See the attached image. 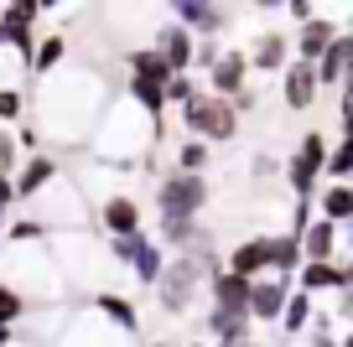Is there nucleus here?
<instances>
[{"label":"nucleus","mask_w":353,"mask_h":347,"mask_svg":"<svg viewBox=\"0 0 353 347\" xmlns=\"http://www.w3.org/2000/svg\"><path fill=\"white\" fill-rule=\"evenodd\" d=\"M125 78H151V83H172V67L151 52V47H130L125 52Z\"/></svg>","instance_id":"393cba45"},{"label":"nucleus","mask_w":353,"mask_h":347,"mask_svg":"<svg viewBox=\"0 0 353 347\" xmlns=\"http://www.w3.org/2000/svg\"><path fill=\"white\" fill-rule=\"evenodd\" d=\"M250 73H270V78H281L291 63H296V47H291V32H281V26H265L260 36L250 42Z\"/></svg>","instance_id":"ddd939ff"},{"label":"nucleus","mask_w":353,"mask_h":347,"mask_svg":"<svg viewBox=\"0 0 353 347\" xmlns=\"http://www.w3.org/2000/svg\"><path fill=\"white\" fill-rule=\"evenodd\" d=\"M343 32H348V36H353V11H348V26H343Z\"/></svg>","instance_id":"a19ab883"},{"label":"nucleus","mask_w":353,"mask_h":347,"mask_svg":"<svg viewBox=\"0 0 353 347\" xmlns=\"http://www.w3.org/2000/svg\"><path fill=\"white\" fill-rule=\"evenodd\" d=\"M223 270L239 275V280H260V275H270V233H250V239H239L229 249V260H223Z\"/></svg>","instance_id":"dca6fc26"},{"label":"nucleus","mask_w":353,"mask_h":347,"mask_svg":"<svg viewBox=\"0 0 353 347\" xmlns=\"http://www.w3.org/2000/svg\"><path fill=\"white\" fill-rule=\"evenodd\" d=\"M151 347H172V342H151Z\"/></svg>","instance_id":"c03bdc74"},{"label":"nucleus","mask_w":353,"mask_h":347,"mask_svg":"<svg viewBox=\"0 0 353 347\" xmlns=\"http://www.w3.org/2000/svg\"><path fill=\"white\" fill-rule=\"evenodd\" d=\"M114 88L99 67H57L52 78H37L26 94V125L37 130L42 151H68V145H88V135L99 130L104 109H110Z\"/></svg>","instance_id":"f257e3e1"},{"label":"nucleus","mask_w":353,"mask_h":347,"mask_svg":"<svg viewBox=\"0 0 353 347\" xmlns=\"http://www.w3.org/2000/svg\"><path fill=\"white\" fill-rule=\"evenodd\" d=\"M11 213H16V182H11V176H0V233L11 228Z\"/></svg>","instance_id":"f704fd0d"},{"label":"nucleus","mask_w":353,"mask_h":347,"mask_svg":"<svg viewBox=\"0 0 353 347\" xmlns=\"http://www.w3.org/2000/svg\"><path fill=\"white\" fill-rule=\"evenodd\" d=\"M182 114V130H188V140H203V145H229L234 135H239V114H234L229 98L208 94L203 88L198 98H192L188 109H176Z\"/></svg>","instance_id":"0eeeda50"},{"label":"nucleus","mask_w":353,"mask_h":347,"mask_svg":"<svg viewBox=\"0 0 353 347\" xmlns=\"http://www.w3.org/2000/svg\"><path fill=\"white\" fill-rule=\"evenodd\" d=\"M338 347H353V332H348V337H343V342H338Z\"/></svg>","instance_id":"ea45409f"},{"label":"nucleus","mask_w":353,"mask_h":347,"mask_svg":"<svg viewBox=\"0 0 353 347\" xmlns=\"http://www.w3.org/2000/svg\"><path fill=\"white\" fill-rule=\"evenodd\" d=\"M296 291H307V295L343 291V264H301L296 270Z\"/></svg>","instance_id":"bb28decb"},{"label":"nucleus","mask_w":353,"mask_h":347,"mask_svg":"<svg viewBox=\"0 0 353 347\" xmlns=\"http://www.w3.org/2000/svg\"><path fill=\"white\" fill-rule=\"evenodd\" d=\"M338 36H343V26L332 21L327 11L312 16V21H307V26H296V36H291V47H296V63H312V67H317V63H322V52H327Z\"/></svg>","instance_id":"f3484780"},{"label":"nucleus","mask_w":353,"mask_h":347,"mask_svg":"<svg viewBox=\"0 0 353 347\" xmlns=\"http://www.w3.org/2000/svg\"><path fill=\"white\" fill-rule=\"evenodd\" d=\"M338 120H343V135L353 140V83H343V104H338Z\"/></svg>","instance_id":"c9c22d12"},{"label":"nucleus","mask_w":353,"mask_h":347,"mask_svg":"<svg viewBox=\"0 0 353 347\" xmlns=\"http://www.w3.org/2000/svg\"><path fill=\"white\" fill-rule=\"evenodd\" d=\"M161 270H166V249H161V244H145V249H141V260H135L130 264V275H135V280H141L145 285V291H156V280H161Z\"/></svg>","instance_id":"c85d7f7f"},{"label":"nucleus","mask_w":353,"mask_h":347,"mask_svg":"<svg viewBox=\"0 0 353 347\" xmlns=\"http://www.w3.org/2000/svg\"><path fill=\"white\" fill-rule=\"evenodd\" d=\"M52 244V254H57V270H63V280H68V295H99V291H110V275H114V264H110V249H104V239L94 233V228H78V233H57V239H47Z\"/></svg>","instance_id":"20e7f679"},{"label":"nucleus","mask_w":353,"mask_h":347,"mask_svg":"<svg viewBox=\"0 0 353 347\" xmlns=\"http://www.w3.org/2000/svg\"><path fill=\"white\" fill-rule=\"evenodd\" d=\"M296 239H301V260H307V264H338V244H343V228L338 223L312 218Z\"/></svg>","instance_id":"aec40b11"},{"label":"nucleus","mask_w":353,"mask_h":347,"mask_svg":"<svg viewBox=\"0 0 353 347\" xmlns=\"http://www.w3.org/2000/svg\"><path fill=\"white\" fill-rule=\"evenodd\" d=\"M291 295H296V280H291V275H260V280L250 285V322L281 326V311H286Z\"/></svg>","instance_id":"9b49d317"},{"label":"nucleus","mask_w":353,"mask_h":347,"mask_svg":"<svg viewBox=\"0 0 353 347\" xmlns=\"http://www.w3.org/2000/svg\"><path fill=\"white\" fill-rule=\"evenodd\" d=\"M208 166H213V145H203V140H182V145H176L172 171H182V176H203Z\"/></svg>","instance_id":"cd10ccee"},{"label":"nucleus","mask_w":353,"mask_h":347,"mask_svg":"<svg viewBox=\"0 0 353 347\" xmlns=\"http://www.w3.org/2000/svg\"><path fill=\"white\" fill-rule=\"evenodd\" d=\"M322 83H317V67L312 63H291L286 73H281V104L291 109V114H307L312 104H317Z\"/></svg>","instance_id":"a211bd4d"},{"label":"nucleus","mask_w":353,"mask_h":347,"mask_svg":"<svg viewBox=\"0 0 353 347\" xmlns=\"http://www.w3.org/2000/svg\"><path fill=\"white\" fill-rule=\"evenodd\" d=\"M0 285H11L16 295L32 306H68V280L57 270L52 244H6L0 239Z\"/></svg>","instance_id":"7ed1b4c3"},{"label":"nucleus","mask_w":353,"mask_h":347,"mask_svg":"<svg viewBox=\"0 0 353 347\" xmlns=\"http://www.w3.org/2000/svg\"><path fill=\"white\" fill-rule=\"evenodd\" d=\"M57 176H63V161H57L52 151H37V156H26V161H21V171L11 176V182H16V202L26 207V202H32V197L42 192L47 182H57Z\"/></svg>","instance_id":"6ab92c4d"},{"label":"nucleus","mask_w":353,"mask_h":347,"mask_svg":"<svg viewBox=\"0 0 353 347\" xmlns=\"http://www.w3.org/2000/svg\"><path fill=\"white\" fill-rule=\"evenodd\" d=\"M26 125V88H0V130Z\"/></svg>","instance_id":"c756f323"},{"label":"nucleus","mask_w":353,"mask_h":347,"mask_svg":"<svg viewBox=\"0 0 353 347\" xmlns=\"http://www.w3.org/2000/svg\"><path fill=\"white\" fill-rule=\"evenodd\" d=\"M88 311H99L104 322L114 326V332H125V337H135V342H141V311H135L130 295H120V291H99V295H88Z\"/></svg>","instance_id":"412c9836"},{"label":"nucleus","mask_w":353,"mask_h":347,"mask_svg":"<svg viewBox=\"0 0 353 347\" xmlns=\"http://www.w3.org/2000/svg\"><path fill=\"white\" fill-rule=\"evenodd\" d=\"M250 176H254V182H270V176H286V161H276V156L254 151V156H250Z\"/></svg>","instance_id":"72a5a7b5"},{"label":"nucleus","mask_w":353,"mask_h":347,"mask_svg":"<svg viewBox=\"0 0 353 347\" xmlns=\"http://www.w3.org/2000/svg\"><path fill=\"white\" fill-rule=\"evenodd\" d=\"M166 16H172L176 26H188L198 42H219V36L234 26L239 11H234V6H219V0H172Z\"/></svg>","instance_id":"1a4fd4ad"},{"label":"nucleus","mask_w":353,"mask_h":347,"mask_svg":"<svg viewBox=\"0 0 353 347\" xmlns=\"http://www.w3.org/2000/svg\"><path fill=\"white\" fill-rule=\"evenodd\" d=\"M188 347H213V342H188Z\"/></svg>","instance_id":"37998d69"},{"label":"nucleus","mask_w":353,"mask_h":347,"mask_svg":"<svg viewBox=\"0 0 353 347\" xmlns=\"http://www.w3.org/2000/svg\"><path fill=\"white\" fill-rule=\"evenodd\" d=\"M332 316L353 326V291H338V311H332Z\"/></svg>","instance_id":"4c0bfd02"},{"label":"nucleus","mask_w":353,"mask_h":347,"mask_svg":"<svg viewBox=\"0 0 353 347\" xmlns=\"http://www.w3.org/2000/svg\"><path fill=\"white\" fill-rule=\"evenodd\" d=\"M145 47H151V52L161 57L166 67H172V78H176V73H192V57H198V36H192L188 26H176V21H172V26H156Z\"/></svg>","instance_id":"4468645a"},{"label":"nucleus","mask_w":353,"mask_h":347,"mask_svg":"<svg viewBox=\"0 0 353 347\" xmlns=\"http://www.w3.org/2000/svg\"><path fill=\"white\" fill-rule=\"evenodd\" d=\"M327 135L322 130H307L301 145L286 156V187L296 192V202H317V182L327 176Z\"/></svg>","instance_id":"6e6552de"},{"label":"nucleus","mask_w":353,"mask_h":347,"mask_svg":"<svg viewBox=\"0 0 353 347\" xmlns=\"http://www.w3.org/2000/svg\"><path fill=\"white\" fill-rule=\"evenodd\" d=\"M239 347H265V342H254V337H250V342H239Z\"/></svg>","instance_id":"79ce46f5"},{"label":"nucleus","mask_w":353,"mask_h":347,"mask_svg":"<svg viewBox=\"0 0 353 347\" xmlns=\"http://www.w3.org/2000/svg\"><path fill=\"white\" fill-rule=\"evenodd\" d=\"M145 228V207L130 192H114L104 202H94V233L99 239H125V233H141Z\"/></svg>","instance_id":"9d476101"},{"label":"nucleus","mask_w":353,"mask_h":347,"mask_svg":"<svg viewBox=\"0 0 353 347\" xmlns=\"http://www.w3.org/2000/svg\"><path fill=\"white\" fill-rule=\"evenodd\" d=\"M348 244H353V223H348Z\"/></svg>","instance_id":"a18cd8bd"},{"label":"nucleus","mask_w":353,"mask_h":347,"mask_svg":"<svg viewBox=\"0 0 353 347\" xmlns=\"http://www.w3.org/2000/svg\"><path fill=\"white\" fill-rule=\"evenodd\" d=\"M198 94H203V88L192 83V73H176L172 83H166V104H176V109H188V104H192Z\"/></svg>","instance_id":"473e14b6"},{"label":"nucleus","mask_w":353,"mask_h":347,"mask_svg":"<svg viewBox=\"0 0 353 347\" xmlns=\"http://www.w3.org/2000/svg\"><path fill=\"white\" fill-rule=\"evenodd\" d=\"M312 322H317V301H312L307 291H296L286 301V311H281V337H301Z\"/></svg>","instance_id":"a878e982"},{"label":"nucleus","mask_w":353,"mask_h":347,"mask_svg":"<svg viewBox=\"0 0 353 347\" xmlns=\"http://www.w3.org/2000/svg\"><path fill=\"white\" fill-rule=\"evenodd\" d=\"M26 213L47 228V239H57V233H78V228L94 223V202H88V192L78 187L73 171H63L57 182H47L42 192L26 202Z\"/></svg>","instance_id":"39448f33"},{"label":"nucleus","mask_w":353,"mask_h":347,"mask_svg":"<svg viewBox=\"0 0 353 347\" xmlns=\"http://www.w3.org/2000/svg\"><path fill=\"white\" fill-rule=\"evenodd\" d=\"M156 228L166 223H198V213L208 207V176H182V171H166L156 182Z\"/></svg>","instance_id":"423d86ee"},{"label":"nucleus","mask_w":353,"mask_h":347,"mask_svg":"<svg viewBox=\"0 0 353 347\" xmlns=\"http://www.w3.org/2000/svg\"><path fill=\"white\" fill-rule=\"evenodd\" d=\"M6 347H37V342H32V337H21V332H16L11 342H6Z\"/></svg>","instance_id":"58836bf2"},{"label":"nucleus","mask_w":353,"mask_h":347,"mask_svg":"<svg viewBox=\"0 0 353 347\" xmlns=\"http://www.w3.org/2000/svg\"><path fill=\"white\" fill-rule=\"evenodd\" d=\"M250 285H254V280H239V275L219 270V275L208 280V306H219V311H244V316H250Z\"/></svg>","instance_id":"4be33fe9"},{"label":"nucleus","mask_w":353,"mask_h":347,"mask_svg":"<svg viewBox=\"0 0 353 347\" xmlns=\"http://www.w3.org/2000/svg\"><path fill=\"white\" fill-rule=\"evenodd\" d=\"M57 67H68V36L47 32V36H37V47H32V78H52Z\"/></svg>","instance_id":"5701e85b"},{"label":"nucleus","mask_w":353,"mask_h":347,"mask_svg":"<svg viewBox=\"0 0 353 347\" xmlns=\"http://www.w3.org/2000/svg\"><path fill=\"white\" fill-rule=\"evenodd\" d=\"M244 88H250V57H244V47H223V57L208 67V94L239 98Z\"/></svg>","instance_id":"2eb2a0df"},{"label":"nucleus","mask_w":353,"mask_h":347,"mask_svg":"<svg viewBox=\"0 0 353 347\" xmlns=\"http://www.w3.org/2000/svg\"><path fill=\"white\" fill-rule=\"evenodd\" d=\"M327 176H332V182H353V140H348V135L327 151Z\"/></svg>","instance_id":"7c9ffc66"},{"label":"nucleus","mask_w":353,"mask_h":347,"mask_svg":"<svg viewBox=\"0 0 353 347\" xmlns=\"http://www.w3.org/2000/svg\"><path fill=\"white\" fill-rule=\"evenodd\" d=\"M348 187H353V182H348Z\"/></svg>","instance_id":"49530a36"},{"label":"nucleus","mask_w":353,"mask_h":347,"mask_svg":"<svg viewBox=\"0 0 353 347\" xmlns=\"http://www.w3.org/2000/svg\"><path fill=\"white\" fill-rule=\"evenodd\" d=\"M166 120H156V114H145L135 98L114 94L110 109H104V120L99 130L88 135V161H99V166H114V171H135V166H145L156 156V140H161Z\"/></svg>","instance_id":"f03ea898"},{"label":"nucleus","mask_w":353,"mask_h":347,"mask_svg":"<svg viewBox=\"0 0 353 347\" xmlns=\"http://www.w3.org/2000/svg\"><path fill=\"white\" fill-rule=\"evenodd\" d=\"M57 347H135V337L114 332L99 311H73V322H68V332L57 337Z\"/></svg>","instance_id":"f8f14e48"},{"label":"nucleus","mask_w":353,"mask_h":347,"mask_svg":"<svg viewBox=\"0 0 353 347\" xmlns=\"http://www.w3.org/2000/svg\"><path fill=\"white\" fill-rule=\"evenodd\" d=\"M21 161H26V151H21V140H16V130H0V176H16Z\"/></svg>","instance_id":"2f4dec72"},{"label":"nucleus","mask_w":353,"mask_h":347,"mask_svg":"<svg viewBox=\"0 0 353 347\" xmlns=\"http://www.w3.org/2000/svg\"><path fill=\"white\" fill-rule=\"evenodd\" d=\"M286 16H291V21H301V26H307L312 16H322V11L312 6V0H291V6H286Z\"/></svg>","instance_id":"e433bc0d"},{"label":"nucleus","mask_w":353,"mask_h":347,"mask_svg":"<svg viewBox=\"0 0 353 347\" xmlns=\"http://www.w3.org/2000/svg\"><path fill=\"white\" fill-rule=\"evenodd\" d=\"M317 218H327V223L348 228V223H353V187H348V182L322 187V192H317Z\"/></svg>","instance_id":"b1692460"}]
</instances>
